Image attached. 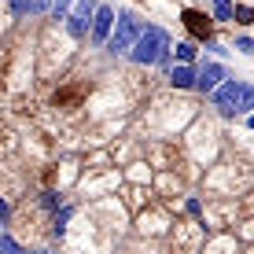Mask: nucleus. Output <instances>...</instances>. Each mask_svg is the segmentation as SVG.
<instances>
[{"instance_id":"nucleus-12","label":"nucleus","mask_w":254,"mask_h":254,"mask_svg":"<svg viewBox=\"0 0 254 254\" xmlns=\"http://www.w3.org/2000/svg\"><path fill=\"white\" fill-rule=\"evenodd\" d=\"M70 217H74V206H63V210L56 214V225H52V232H56V236H63V232H66V221H70Z\"/></svg>"},{"instance_id":"nucleus-11","label":"nucleus","mask_w":254,"mask_h":254,"mask_svg":"<svg viewBox=\"0 0 254 254\" xmlns=\"http://www.w3.org/2000/svg\"><path fill=\"white\" fill-rule=\"evenodd\" d=\"M170 52H177V63H191V59H195V45H191V41H177V48H170Z\"/></svg>"},{"instance_id":"nucleus-19","label":"nucleus","mask_w":254,"mask_h":254,"mask_svg":"<svg viewBox=\"0 0 254 254\" xmlns=\"http://www.w3.org/2000/svg\"><path fill=\"white\" fill-rule=\"evenodd\" d=\"M185 210H188L191 217H199V214H203V206H199V199H188V203H185Z\"/></svg>"},{"instance_id":"nucleus-16","label":"nucleus","mask_w":254,"mask_h":254,"mask_svg":"<svg viewBox=\"0 0 254 254\" xmlns=\"http://www.w3.org/2000/svg\"><path fill=\"white\" fill-rule=\"evenodd\" d=\"M70 4H74V0H52V15H56V19H66Z\"/></svg>"},{"instance_id":"nucleus-8","label":"nucleus","mask_w":254,"mask_h":254,"mask_svg":"<svg viewBox=\"0 0 254 254\" xmlns=\"http://www.w3.org/2000/svg\"><path fill=\"white\" fill-rule=\"evenodd\" d=\"M170 85H173V89H195V70L185 66V63H177L170 70Z\"/></svg>"},{"instance_id":"nucleus-21","label":"nucleus","mask_w":254,"mask_h":254,"mask_svg":"<svg viewBox=\"0 0 254 254\" xmlns=\"http://www.w3.org/2000/svg\"><path fill=\"white\" fill-rule=\"evenodd\" d=\"M48 4H52V0H33V11H45Z\"/></svg>"},{"instance_id":"nucleus-9","label":"nucleus","mask_w":254,"mask_h":254,"mask_svg":"<svg viewBox=\"0 0 254 254\" xmlns=\"http://www.w3.org/2000/svg\"><path fill=\"white\" fill-rule=\"evenodd\" d=\"M232 11H236L232 0H214V4H210V19H214V22H229Z\"/></svg>"},{"instance_id":"nucleus-20","label":"nucleus","mask_w":254,"mask_h":254,"mask_svg":"<svg viewBox=\"0 0 254 254\" xmlns=\"http://www.w3.org/2000/svg\"><path fill=\"white\" fill-rule=\"evenodd\" d=\"M206 48H210V52H217V56H229V48H221L217 41H206Z\"/></svg>"},{"instance_id":"nucleus-22","label":"nucleus","mask_w":254,"mask_h":254,"mask_svg":"<svg viewBox=\"0 0 254 254\" xmlns=\"http://www.w3.org/2000/svg\"><path fill=\"white\" fill-rule=\"evenodd\" d=\"M4 221H7V203L0 199V225H4Z\"/></svg>"},{"instance_id":"nucleus-6","label":"nucleus","mask_w":254,"mask_h":254,"mask_svg":"<svg viewBox=\"0 0 254 254\" xmlns=\"http://www.w3.org/2000/svg\"><path fill=\"white\" fill-rule=\"evenodd\" d=\"M115 19H118V15H115V7H111V4H100V7H96L92 26H89V33H92L96 45H103V41L111 37V30H115Z\"/></svg>"},{"instance_id":"nucleus-14","label":"nucleus","mask_w":254,"mask_h":254,"mask_svg":"<svg viewBox=\"0 0 254 254\" xmlns=\"http://www.w3.org/2000/svg\"><path fill=\"white\" fill-rule=\"evenodd\" d=\"M232 19H236V22H243V26H247V22H254V7H247V4H236Z\"/></svg>"},{"instance_id":"nucleus-23","label":"nucleus","mask_w":254,"mask_h":254,"mask_svg":"<svg viewBox=\"0 0 254 254\" xmlns=\"http://www.w3.org/2000/svg\"><path fill=\"white\" fill-rule=\"evenodd\" d=\"M247 126H251V129H254V115H251V118H247Z\"/></svg>"},{"instance_id":"nucleus-2","label":"nucleus","mask_w":254,"mask_h":254,"mask_svg":"<svg viewBox=\"0 0 254 254\" xmlns=\"http://www.w3.org/2000/svg\"><path fill=\"white\" fill-rule=\"evenodd\" d=\"M144 19H140L136 11H122L118 19H115V30H111V37H107V48H111V56H118V52H129L136 45V37L144 33Z\"/></svg>"},{"instance_id":"nucleus-3","label":"nucleus","mask_w":254,"mask_h":254,"mask_svg":"<svg viewBox=\"0 0 254 254\" xmlns=\"http://www.w3.org/2000/svg\"><path fill=\"white\" fill-rule=\"evenodd\" d=\"M96 7H100V0H77V4H74V11L66 15V30H70V37H85V33H89Z\"/></svg>"},{"instance_id":"nucleus-13","label":"nucleus","mask_w":254,"mask_h":254,"mask_svg":"<svg viewBox=\"0 0 254 254\" xmlns=\"http://www.w3.org/2000/svg\"><path fill=\"white\" fill-rule=\"evenodd\" d=\"M0 254H30V251H22L19 243L11 240V236H4V232H0Z\"/></svg>"},{"instance_id":"nucleus-18","label":"nucleus","mask_w":254,"mask_h":254,"mask_svg":"<svg viewBox=\"0 0 254 254\" xmlns=\"http://www.w3.org/2000/svg\"><path fill=\"white\" fill-rule=\"evenodd\" d=\"M41 203H45L48 210H56V206H59V195H56V191H45V195H41Z\"/></svg>"},{"instance_id":"nucleus-5","label":"nucleus","mask_w":254,"mask_h":254,"mask_svg":"<svg viewBox=\"0 0 254 254\" xmlns=\"http://www.w3.org/2000/svg\"><path fill=\"white\" fill-rule=\"evenodd\" d=\"M181 22L188 26V33H191V37H199V41H214V37H210V33H214V19H210L206 11L185 7V11H181Z\"/></svg>"},{"instance_id":"nucleus-7","label":"nucleus","mask_w":254,"mask_h":254,"mask_svg":"<svg viewBox=\"0 0 254 254\" xmlns=\"http://www.w3.org/2000/svg\"><path fill=\"white\" fill-rule=\"evenodd\" d=\"M225 77H229V74H225L221 63H203V66L195 70V89H199V92H214Z\"/></svg>"},{"instance_id":"nucleus-1","label":"nucleus","mask_w":254,"mask_h":254,"mask_svg":"<svg viewBox=\"0 0 254 254\" xmlns=\"http://www.w3.org/2000/svg\"><path fill=\"white\" fill-rule=\"evenodd\" d=\"M170 33L162 30V26H144V33L136 37V45L129 48V59H133L136 66H166L170 63Z\"/></svg>"},{"instance_id":"nucleus-15","label":"nucleus","mask_w":254,"mask_h":254,"mask_svg":"<svg viewBox=\"0 0 254 254\" xmlns=\"http://www.w3.org/2000/svg\"><path fill=\"white\" fill-rule=\"evenodd\" d=\"M33 11V0H11V15L15 19H22V15Z\"/></svg>"},{"instance_id":"nucleus-10","label":"nucleus","mask_w":254,"mask_h":254,"mask_svg":"<svg viewBox=\"0 0 254 254\" xmlns=\"http://www.w3.org/2000/svg\"><path fill=\"white\" fill-rule=\"evenodd\" d=\"M236 111H240V115H254V85H243V89H240Z\"/></svg>"},{"instance_id":"nucleus-17","label":"nucleus","mask_w":254,"mask_h":254,"mask_svg":"<svg viewBox=\"0 0 254 254\" xmlns=\"http://www.w3.org/2000/svg\"><path fill=\"white\" fill-rule=\"evenodd\" d=\"M232 48H240V52H247V56H254V37H236Z\"/></svg>"},{"instance_id":"nucleus-4","label":"nucleus","mask_w":254,"mask_h":254,"mask_svg":"<svg viewBox=\"0 0 254 254\" xmlns=\"http://www.w3.org/2000/svg\"><path fill=\"white\" fill-rule=\"evenodd\" d=\"M240 89H243V81L229 77V81H221L214 92H210V100H214V107H221V115H236V100H240Z\"/></svg>"}]
</instances>
